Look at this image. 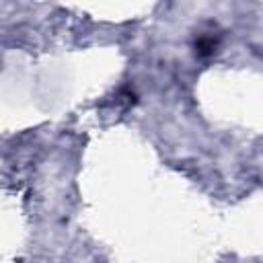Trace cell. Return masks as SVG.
I'll list each match as a JSON object with an SVG mask.
<instances>
[{
	"label": "cell",
	"instance_id": "obj_1",
	"mask_svg": "<svg viewBox=\"0 0 263 263\" xmlns=\"http://www.w3.org/2000/svg\"><path fill=\"white\" fill-rule=\"evenodd\" d=\"M218 41H220L218 35H199L197 41H195V53L199 58L212 55L216 51V47H218Z\"/></svg>",
	"mask_w": 263,
	"mask_h": 263
}]
</instances>
